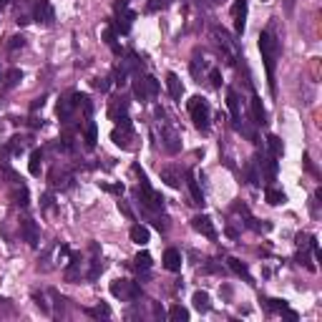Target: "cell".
I'll return each mask as SVG.
<instances>
[{"mask_svg":"<svg viewBox=\"0 0 322 322\" xmlns=\"http://www.w3.org/2000/svg\"><path fill=\"white\" fill-rule=\"evenodd\" d=\"M86 315H91V317H103V320H109L111 317V307L109 305H96V307H88L86 310Z\"/></svg>","mask_w":322,"mask_h":322,"instance_id":"cell-31","label":"cell"},{"mask_svg":"<svg viewBox=\"0 0 322 322\" xmlns=\"http://www.w3.org/2000/svg\"><path fill=\"white\" fill-rule=\"evenodd\" d=\"M128 76H131V73H128L123 66H118L116 68V86H126V83H128Z\"/></svg>","mask_w":322,"mask_h":322,"instance_id":"cell-40","label":"cell"},{"mask_svg":"<svg viewBox=\"0 0 322 322\" xmlns=\"http://www.w3.org/2000/svg\"><path fill=\"white\" fill-rule=\"evenodd\" d=\"M169 3H171V0H151V3L146 5V10H148V13H156V10H164V8H169Z\"/></svg>","mask_w":322,"mask_h":322,"instance_id":"cell-41","label":"cell"},{"mask_svg":"<svg viewBox=\"0 0 322 322\" xmlns=\"http://www.w3.org/2000/svg\"><path fill=\"white\" fill-rule=\"evenodd\" d=\"M73 109H76V103H73V96L68 98H60L58 101V116L60 121H71V116H73Z\"/></svg>","mask_w":322,"mask_h":322,"instance_id":"cell-24","label":"cell"},{"mask_svg":"<svg viewBox=\"0 0 322 322\" xmlns=\"http://www.w3.org/2000/svg\"><path fill=\"white\" fill-rule=\"evenodd\" d=\"M118 209H121V211H123L128 219H134V214H131V209H128V204H126V202H118Z\"/></svg>","mask_w":322,"mask_h":322,"instance_id":"cell-49","label":"cell"},{"mask_svg":"<svg viewBox=\"0 0 322 322\" xmlns=\"http://www.w3.org/2000/svg\"><path fill=\"white\" fill-rule=\"evenodd\" d=\"M232 15H234V30H237V35H242V33H244V28H247V0H234Z\"/></svg>","mask_w":322,"mask_h":322,"instance_id":"cell-9","label":"cell"},{"mask_svg":"<svg viewBox=\"0 0 322 322\" xmlns=\"http://www.w3.org/2000/svg\"><path fill=\"white\" fill-rule=\"evenodd\" d=\"M204 71H206V60H202L199 53H197L194 60H191V76H194L197 81H202V78H204Z\"/></svg>","mask_w":322,"mask_h":322,"instance_id":"cell-32","label":"cell"},{"mask_svg":"<svg viewBox=\"0 0 322 322\" xmlns=\"http://www.w3.org/2000/svg\"><path fill=\"white\" fill-rule=\"evenodd\" d=\"M81 254L78 252H71V260H68V267H66V272H63V277H66V282H78L81 280Z\"/></svg>","mask_w":322,"mask_h":322,"instance_id":"cell-12","label":"cell"},{"mask_svg":"<svg viewBox=\"0 0 322 322\" xmlns=\"http://www.w3.org/2000/svg\"><path fill=\"white\" fill-rule=\"evenodd\" d=\"M73 103H76V109H83L86 118H91V114H93V103H91V98H88L86 93H73Z\"/></svg>","mask_w":322,"mask_h":322,"instance_id":"cell-25","label":"cell"},{"mask_svg":"<svg viewBox=\"0 0 322 322\" xmlns=\"http://www.w3.org/2000/svg\"><path fill=\"white\" fill-rule=\"evenodd\" d=\"M128 237H131V242H136V244H148V239H151V234H148V229L144 227V224H134L131 227V232H128Z\"/></svg>","mask_w":322,"mask_h":322,"instance_id":"cell-21","label":"cell"},{"mask_svg":"<svg viewBox=\"0 0 322 322\" xmlns=\"http://www.w3.org/2000/svg\"><path fill=\"white\" fill-rule=\"evenodd\" d=\"M26 46V38L23 35H13V38H8V48L10 51H20Z\"/></svg>","mask_w":322,"mask_h":322,"instance_id":"cell-39","label":"cell"},{"mask_svg":"<svg viewBox=\"0 0 322 322\" xmlns=\"http://www.w3.org/2000/svg\"><path fill=\"white\" fill-rule=\"evenodd\" d=\"M43 209H53V194H43Z\"/></svg>","mask_w":322,"mask_h":322,"instance_id":"cell-46","label":"cell"},{"mask_svg":"<svg viewBox=\"0 0 322 322\" xmlns=\"http://www.w3.org/2000/svg\"><path fill=\"white\" fill-rule=\"evenodd\" d=\"M186 109H189V116H191V121H194V126H197L199 131H209L211 109H209V103H206L204 96H194V98H189Z\"/></svg>","mask_w":322,"mask_h":322,"instance_id":"cell-2","label":"cell"},{"mask_svg":"<svg viewBox=\"0 0 322 322\" xmlns=\"http://www.w3.org/2000/svg\"><path fill=\"white\" fill-rule=\"evenodd\" d=\"M30 126L33 128H38V126H43V118H38L35 114H30Z\"/></svg>","mask_w":322,"mask_h":322,"instance_id":"cell-50","label":"cell"},{"mask_svg":"<svg viewBox=\"0 0 322 322\" xmlns=\"http://www.w3.org/2000/svg\"><path fill=\"white\" fill-rule=\"evenodd\" d=\"M260 51H262V60L264 68H267V81H269V91L274 93V66H277V56H280V43L277 38L272 35V30H262L260 33Z\"/></svg>","mask_w":322,"mask_h":322,"instance_id":"cell-1","label":"cell"},{"mask_svg":"<svg viewBox=\"0 0 322 322\" xmlns=\"http://www.w3.org/2000/svg\"><path fill=\"white\" fill-rule=\"evenodd\" d=\"M169 320L171 322H186L189 320V310L181 307V305H174V307L169 310Z\"/></svg>","mask_w":322,"mask_h":322,"instance_id":"cell-33","label":"cell"},{"mask_svg":"<svg viewBox=\"0 0 322 322\" xmlns=\"http://www.w3.org/2000/svg\"><path fill=\"white\" fill-rule=\"evenodd\" d=\"M227 106H229V111H232V123H234V128H239V123H242V111H239V96H237L234 88L227 91Z\"/></svg>","mask_w":322,"mask_h":322,"instance_id":"cell-14","label":"cell"},{"mask_svg":"<svg viewBox=\"0 0 322 322\" xmlns=\"http://www.w3.org/2000/svg\"><path fill=\"white\" fill-rule=\"evenodd\" d=\"M93 86L98 88L101 93H109V88H111V78H96V81H93Z\"/></svg>","mask_w":322,"mask_h":322,"instance_id":"cell-42","label":"cell"},{"mask_svg":"<svg viewBox=\"0 0 322 322\" xmlns=\"http://www.w3.org/2000/svg\"><path fill=\"white\" fill-rule=\"evenodd\" d=\"M229 262V269L234 272V274H239V277H244V282H252V274H249V269H247V264L244 262H239V260H227Z\"/></svg>","mask_w":322,"mask_h":322,"instance_id":"cell-28","label":"cell"},{"mask_svg":"<svg viewBox=\"0 0 322 322\" xmlns=\"http://www.w3.org/2000/svg\"><path fill=\"white\" fill-rule=\"evenodd\" d=\"M159 81L154 78V76H141V73H136L134 76V96L141 101V103H146L151 101L156 93H159Z\"/></svg>","mask_w":322,"mask_h":322,"instance_id":"cell-3","label":"cell"},{"mask_svg":"<svg viewBox=\"0 0 322 322\" xmlns=\"http://www.w3.org/2000/svg\"><path fill=\"white\" fill-rule=\"evenodd\" d=\"M191 302H194V310H197V312H209V310H211V297H209V292H204V290L194 292Z\"/></svg>","mask_w":322,"mask_h":322,"instance_id":"cell-19","label":"cell"},{"mask_svg":"<svg viewBox=\"0 0 322 322\" xmlns=\"http://www.w3.org/2000/svg\"><path fill=\"white\" fill-rule=\"evenodd\" d=\"M166 88H169V96H171L174 101H179V98L184 96V86H181V78H179L176 73H169V76H166Z\"/></svg>","mask_w":322,"mask_h":322,"instance_id":"cell-18","label":"cell"},{"mask_svg":"<svg viewBox=\"0 0 322 322\" xmlns=\"http://www.w3.org/2000/svg\"><path fill=\"white\" fill-rule=\"evenodd\" d=\"M8 5H10V0H0V10H5Z\"/></svg>","mask_w":322,"mask_h":322,"instance_id":"cell-53","label":"cell"},{"mask_svg":"<svg viewBox=\"0 0 322 322\" xmlns=\"http://www.w3.org/2000/svg\"><path fill=\"white\" fill-rule=\"evenodd\" d=\"M292 8H294V0H285V10L292 13Z\"/></svg>","mask_w":322,"mask_h":322,"instance_id":"cell-52","label":"cell"},{"mask_svg":"<svg viewBox=\"0 0 322 322\" xmlns=\"http://www.w3.org/2000/svg\"><path fill=\"white\" fill-rule=\"evenodd\" d=\"M28 169L33 176H40V171H43V151H40V148H33V151H30Z\"/></svg>","mask_w":322,"mask_h":322,"instance_id":"cell-22","label":"cell"},{"mask_svg":"<svg viewBox=\"0 0 322 322\" xmlns=\"http://www.w3.org/2000/svg\"><path fill=\"white\" fill-rule=\"evenodd\" d=\"M151 307H154V317H156V320H161V317H164V310H161V305H159V302H151Z\"/></svg>","mask_w":322,"mask_h":322,"instance_id":"cell-48","label":"cell"},{"mask_svg":"<svg viewBox=\"0 0 322 322\" xmlns=\"http://www.w3.org/2000/svg\"><path fill=\"white\" fill-rule=\"evenodd\" d=\"M159 126H161V144H164V148L169 154H179L181 151V136L176 134V128H171L164 118L159 121Z\"/></svg>","mask_w":322,"mask_h":322,"instance_id":"cell-6","label":"cell"},{"mask_svg":"<svg viewBox=\"0 0 322 322\" xmlns=\"http://www.w3.org/2000/svg\"><path fill=\"white\" fill-rule=\"evenodd\" d=\"M66 260H71V249H68L66 244H60L58 247V262L66 264Z\"/></svg>","mask_w":322,"mask_h":322,"instance_id":"cell-44","label":"cell"},{"mask_svg":"<svg viewBox=\"0 0 322 322\" xmlns=\"http://www.w3.org/2000/svg\"><path fill=\"white\" fill-rule=\"evenodd\" d=\"M13 199H15V204L18 206H28V186L23 184V181H18V184H13Z\"/></svg>","mask_w":322,"mask_h":322,"instance_id":"cell-23","label":"cell"},{"mask_svg":"<svg viewBox=\"0 0 322 322\" xmlns=\"http://www.w3.org/2000/svg\"><path fill=\"white\" fill-rule=\"evenodd\" d=\"M83 139H86V146L93 148L96 146V139H98V128H96V123L88 118L86 126H83Z\"/></svg>","mask_w":322,"mask_h":322,"instance_id":"cell-26","label":"cell"},{"mask_svg":"<svg viewBox=\"0 0 322 322\" xmlns=\"http://www.w3.org/2000/svg\"><path fill=\"white\" fill-rule=\"evenodd\" d=\"M186 184H189V191H191V204L204 206V191H202L199 181L194 179V174H186Z\"/></svg>","mask_w":322,"mask_h":322,"instance_id":"cell-15","label":"cell"},{"mask_svg":"<svg viewBox=\"0 0 322 322\" xmlns=\"http://www.w3.org/2000/svg\"><path fill=\"white\" fill-rule=\"evenodd\" d=\"M252 116H254V123H257V126H264V123H267V111H264L262 98H260L257 93L252 96Z\"/></svg>","mask_w":322,"mask_h":322,"instance_id":"cell-17","label":"cell"},{"mask_svg":"<svg viewBox=\"0 0 322 322\" xmlns=\"http://www.w3.org/2000/svg\"><path fill=\"white\" fill-rule=\"evenodd\" d=\"M126 5H128L126 0H118L116 3V20L111 23V28L116 30V33H121V35H126V33L131 30V26H134V20H136V13L128 10Z\"/></svg>","mask_w":322,"mask_h":322,"instance_id":"cell-5","label":"cell"},{"mask_svg":"<svg viewBox=\"0 0 322 322\" xmlns=\"http://www.w3.org/2000/svg\"><path fill=\"white\" fill-rule=\"evenodd\" d=\"M106 191H114V194H123V184H116V186H109V184H101Z\"/></svg>","mask_w":322,"mask_h":322,"instance_id":"cell-45","label":"cell"},{"mask_svg":"<svg viewBox=\"0 0 322 322\" xmlns=\"http://www.w3.org/2000/svg\"><path fill=\"white\" fill-rule=\"evenodd\" d=\"M20 234H23V239L28 242L30 247H38V242H40V229H38V224H35L33 219H23V222H20Z\"/></svg>","mask_w":322,"mask_h":322,"instance_id":"cell-11","label":"cell"},{"mask_svg":"<svg viewBox=\"0 0 322 322\" xmlns=\"http://www.w3.org/2000/svg\"><path fill=\"white\" fill-rule=\"evenodd\" d=\"M161 179H164L171 189H179V186H181V171L174 169V166H164V169H161Z\"/></svg>","mask_w":322,"mask_h":322,"instance_id":"cell-20","label":"cell"},{"mask_svg":"<svg viewBox=\"0 0 322 322\" xmlns=\"http://www.w3.org/2000/svg\"><path fill=\"white\" fill-rule=\"evenodd\" d=\"M209 81H211L214 88L222 86V73H219V68H211V71H209Z\"/></svg>","mask_w":322,"mask_h":322,"instance_id":"cell-43","label":"cell"},{"mask_svg":"<svg viewBox=\"0 0 322 322\" xmlns=\"http://www.w3.org/2000/svg\"><path fill=\"white\" fill-rule=\"evenodd\" d=\"M191 227H194L199 234H204L206 239H217V229H214L211 219H209V217H204V214L194 217V219H191Z\"/></svg>","mask_w":322,"mask_h":322,"instance_id":"cell-13","label":"cell"},{"mask_svg":"<svg viewBox=\"0 0 322 322\" xmlns=\"http://www.w3.org/2000/svg\"><path fill=\"white\" fill-rule=\"evenodd\" d=\"M109 114H111V118H114L116 123H121V121H128V101H126V96H118V98H114V101H111V109H109Z\"/></svg>","mask_w":322,"mask_h":322,"instance_id":"cell-10","label":"cell"},{"mask_svg":"<svg viewBox=\"0 0 322 322\" xmlns=\"http://www.w3.org/2000/svg\"><path fill=\"white\" fill-rule=\"evenodd\" d=\"M0 83H3V71H0Z\"/></svg>","mask_w":322,"mask_h":322,"instance_id":"cell-54","label":"cell"},{"mask_svg":"<svg viewBox=\"0 0 322 322\" xmlns=\"http://www.w3.org/2000/svg\"><path fill=\"white\" fill-rule=\"evenodd\" d=\"M267 141H269V148H272V156H277V159H280V156H282V151H285L282 141H280L277 136H269Z\"/></svg>","mask_w":322,"mask_h":322,"instance_id":"cell-35","label":"cell"},{"mask_svg":"<svg viewBox=\"0 0 322 322\" xmlns=\"http://www.w3.org/2000/svg\"><path fill=\"white\" fill-rule=\"evenodd\" d=\"M111 139H114V144L121 148H128L131 144V139H134V131H131V121H121V126L114 128V134H111Z\"/></svg>","mask_w":322,"mask_h":322,"instance_id":"cell-8","label":"cell"},{"mask_svg":"<svg viewBox=\"0 0 322 322\" xmlns=\"http://www.w3.org/2000/svg\"><path fill=\"white\" fill-rule=\"evenodd\" d=\"M10 154H13V156H18V154H23V151H26V148H28V139H23V136H13V139H10Z\"/></svg>","mask_w":322,"mask_h":322,"instance_id":"cell-34","label":"cell"},{"mask_svg":"<svg viewBox=\"0 0 322 322\" xmlns=\"http://www.w3.org/2000/svg\"><path fill=\"white\" fill-rule=\"evenodd\" d=\"M282 315H285V317H287V320H297V312H292V310H282Z\"/></svg>","mask_w":322,"mask_h":322,"instance_id":"cell-51","label":"cell"},{"mask_svg":"<svg viewBox=\"0 0 322 322\" xmlns=\"http://www.w3.org/2000/svg\"><path fill=\"white\" fill-rule=\"evenodd\" d=\"M33 20H38V23H43V26H53V20H56L53 5H51L48 0H35V3H33Z\"/></svg>","mask_w":322,"mask_h":322,"instance_id":"cell-7","label":"cell"},{"mask_svg":"<svg viewBox=\"0 0 322 322\" xmlns=\"http://www.w3.org/2000/svg\"><path fill=\"white\" fill-rule=\"evenodd\" d=\"M111 294L118 297L121 302H134L141 297V285L131 282V280H114L111 282Z\"/></svg>","mask_w":322,"mask_h":322,"instance_id":"cell-4","label":"cell"},{"mask_svg":"<svg viewBox=\"0 0 322 322\" xmlns=\"http://www.w3.org/2000/svg\"><path fill=\"white\" fill-rule=\"evenodd\" d=\"M267 310L269 312H282V310H287V302L285 299H267Z\"/></svg>","mask_w":322,"mask_h":322,"instance_id":"cell-36","label":"cell"},{"mask_svg":"<svg viewBox=\"0 0 322 322\" xmlns=\"http://www.w3.org/2000/svg\"><path fill=\"white\" fill-rule=\"evenodd\" d=\"M151 264H154V260H151V254H148V252H139V254L134 257V267H136L139 272H141V269L148 272V269H151Z\"/></svg>","mask_w":322,"mask_h":322,"instance_id":"cell-30","label":"cell"},{"mask_svg":"<svg viewBox=\"0 0 322 322\" xmlns=\"http://www.w3.org/2000/svg\"><path fill=\"white\" fill-rule=\"evenodd\" d=\"M43 103H46V98H35V101L30 103V114H35L38 109H43Z\"/></svg>","mask_w":322,"mask_h":322,"instance_id":"cell-47","label":"cell"},{"mask_svg":"<svg viewBox=\"0 0 322 322\" xmlns=\"http://www.w3.org/2000/svg\"><path fill=\"white\" fill-rule=\"evenodd\" d=\"M294 260H297V264H305V267H307L310 272H315V264L310 262V254H307V249H302V252H297V257H294Z\"/></svg>","mask_w":322,"mask_h":322,"instance_id":"cell-38","label":"cell"},{"mask_svg":"<svg viewBox=\"0 0 322 322\" xmlns=\"http://www.w3.org/2000/svg\"><path fill=\"white\" fill-rule=\"evenodd\" d=\"M101 272H103V262H101L98 257H93V262H91V272H88V280H96Z\"/></svg>","mask_w":322,"mask_h":322,"instance_id":"cell-37","label":"cell"},{"mask_svg":"<svg viewBox=\"0 0 322 322\" xmlns=\"http://www.w3.org/2000/svg\"><path fill=\"white\" fill-rule=\"evenodd\" d=\"M164 267L169 272H179L181 269V252L179 249H166L164 252Z\"/></svg>","mask_w":322,"mask_h":322,"instance_id":"cell-16","label":"cell"},{"mask_svg":"<svg viewBox=\"0 0 322 322\" xmlns=\"http://www.w3.org/2000/svg\"><path fill=\"white\" fill-rule=\"evenodd\" d=\"M20 81H23V71H20V68H13V71H8V76H5V83H3V88H5V91H10V88L18 86Z\"/></svg>","mask_w":322,"mask_h":322,"instance_id":"cell-29","label":"cell"},{"mask_svg":"<svg viewBox=\"0 0 322 322\" xmlns=\"http://www.w3.org/2000/svg\"><path fill=\"white\" fill-rule=\"evenodd\" d=\"M264 197H267V204H272V206H280V204H285V202H287L285 191H280V189H272V186H267Z\"/></svg>","mask_w":322,"mask_h":322,"instance_id":"cell-27","label":"cell"}]
</instances>
